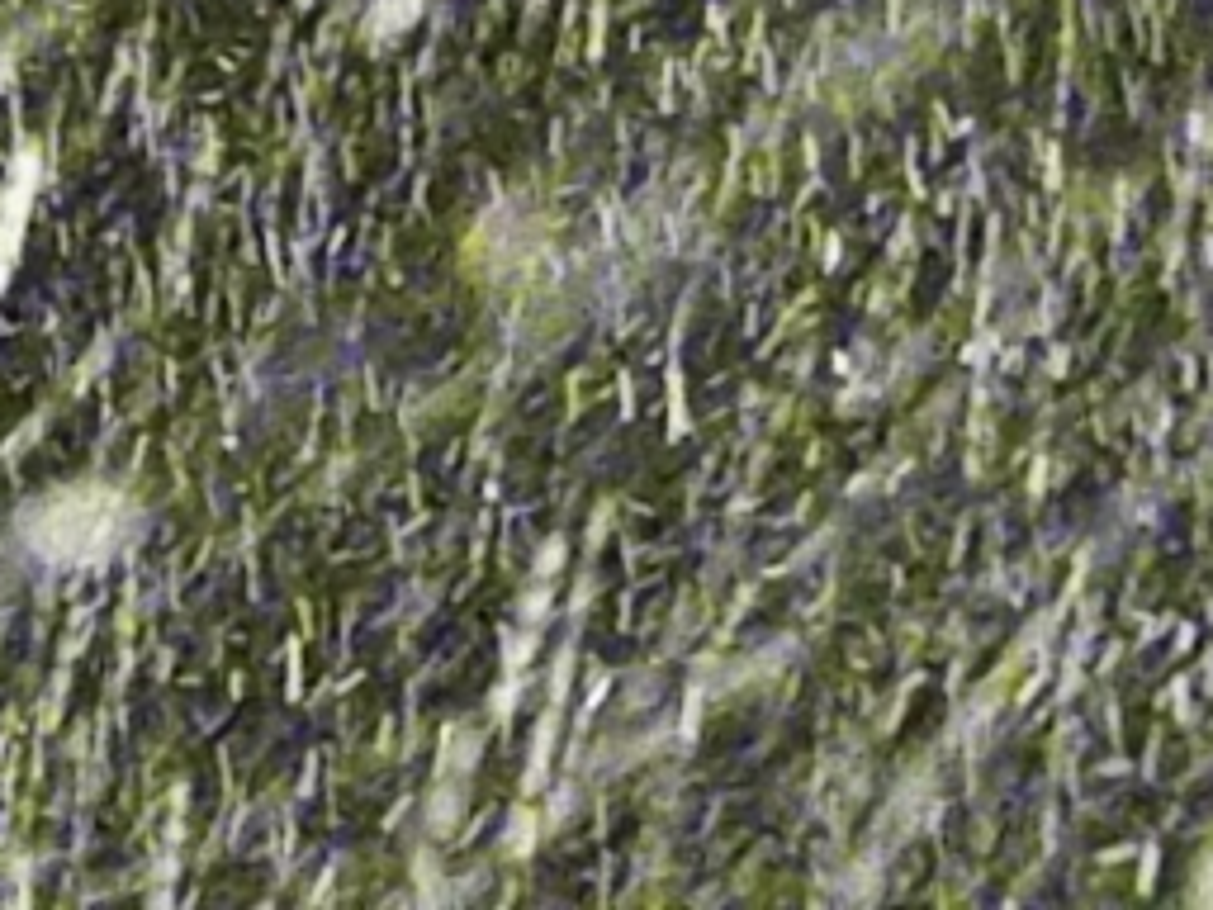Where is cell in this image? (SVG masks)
<instances>
[{"mask_svg":"<svg viewBox=\"0 0 1213 910\" xmlns=\"http://www.w3.org/2000/svg\"><path fill=\"white\" fill-rule=\"evenodd\" d=\"M19 536H24L29 555L43 565H105L109 555H119L138 536V508L114 489L76 484V489L43 493L38 503H29L19 517Z\"/></svg>","mask_w":1213,"mask_h":910,"instance_id":"cell-1","label":"cell"}]
</instances>
